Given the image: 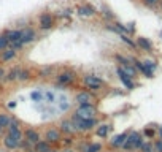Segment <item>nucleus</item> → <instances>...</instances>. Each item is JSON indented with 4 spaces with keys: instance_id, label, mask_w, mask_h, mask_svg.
I'll use <instances>...</instances> for the list:
<instances>
[{
    "instance_id": "nucleus-45",
    "label": "nucleus",
    "mask_w": 162,
    "mask_h": 152,
    "mask_svg": "<svg viewBox=\"0 0 162 152\" xmlns=\"http://www.w3.org/2000/svg\"><path fill=\"white\" fill-rule=\"evenodd\" d=\"M27 152H35V150H34V149H30V150H27Z\"/></svg>"
},
{
    "instance_id": "nucleus-34",
    "label": "nucleus",
    "mask_w": 162,
    "mask_h": 152,
    "mask_svg": "<svg viewBox=\"0 0 162 152\" xmlns=\"http://www.w3.org/2000/svg\"><path fill=\"white\" fill-rule=\"evenodd\" d=\"M143 63H145V65H146V68H149L151 71H154V70L157 68V63H156L154 60H151V59H148V60H145Z\"/></svg>"
},
{
    "instance_id": "nucleus-21",
    "label": "nucleus",
    "mask_w": 162,
    "mask_h": 152,
    "mask_svg": "<svg viewBox=\"0 0 162 152\" xmlns=\"http://www.w3.org/2000/svg\"><path fill=\"white\" fill-rule=\"evenodd\" d=\"M53 147L48 141H44V139H40L37 144H34V150L35 152H50Z\"/></svg>"
},
{
    "instance_id": "nucleus-19",
    "label": "nucleus",
    "mask_w": 162,
    "mask_h": 152,
    "mask_svg": "<svg viewBox=\"0 0 162 152\" xmlns=\"http://www.w3.org/2000/svg\"><path fill=\"white\" fill-rule=\"evenodd\" d=\"M111 129H113V127H111V125H108V124H100V125H97V130H96V135H97L99 138L105 139V138L108 136V133L111 132Z\"/></svg>"
},
{
    "instance_id": "nucleus-15",
    "label": "nucleus",
    "mask_w": 162,
    "mask_h": 152,
    "mask_svg": "<svg viewBox=\"0 0 162 152\" xmlns=\"http://www.w3.org/2000/svg\"><path fill=\"white\" fill-rule=\"evenodd\" d=\"M76 11H78V14L83 16V18H92V16H96V8L92 7V5H87V3L78 7Z\"/></svg>"
},
{
    "instance_id": "nucleus-12",
    "label": "nucleus",
    "mask_w": 162,
    "mask_h": 152,
    "mask_svg": "<svg viewBox=\"0 0 162 152\" xmlns=\"http://www.w3.org/2000/svg\"><path fill=\"white\" fill-rule=\"evenodd\" d=\"M22 135H24V139H26V141H29L32 146H34V144H37V143L41 139L40 132H38V130H35V129H26L24 132H22Z\"/></svg>"
},
{
    "instance_id": "nucleus-25",
    "label": "nucleus",
    "mask_w": 162,
    "mask_h": 152,
    "mask_svg": "<svg viewBox=\"0 0 162 152\" xmlns=\"http://www.w3.org/2000/svg\"><path fill=\"white\" fill-rule=\"evenodd\" d=\"M18 74H19V67L11 68L10 71H7L5 79H7V81H10V83H14V81H18Z\"/></svg>"
},
{
    "instance_id": "nucleus-26",
    "label": "nucleus",
    "mask_w": 162,
    "mask_h": 152,
    "mask_svg": "<svg viewBox=\"0 0 162 152\" xmlns=\"http://www.w3.org/2000/svg\"><path fill=\"white\" fill-rule=\"evenodd\" d=\"M10 116L8 114H0V135H2V132L8 127V124H10Z\"/></svg>"
},
{
    "instance_id": "nucleus-33",
    "label": "nucleus",
    "mask_w": 162,
    "mask_h": 152,
    "mask_svg": "<svg viewBox=\"0 0 162 152\" xmlns=\"http://www.w3.org/2000/svg\"><path fill=\"white\" fill-rule=\"evenodd\" d=\"M60 143L64 144V147H72V144H73V136H65V138H62Z\"/></svg>"
},
{
    "instance_id": "nucleus-24",
    "label": "nucleus",
    "mask_w": 162,
    "mask_h": 152,
    "mask_svg": "<svg viewBox=\"0 0 162 152\" xmlns=\"http://www.w3.org/2000/svg\"><path fill=\"white\" fill-rule=\"evenodd\" d=\"M53 71H54V67L44 65V67H41V68L38 70V76H40V78H50V76L53 74Z\"/></svg>"
},
{
    "instance_id": "nucleus-16",
    "label": "nucleus",
    "mask_w": 162,
    "mask_h": 152,
    "mask_svg": "<svg viewBox=\"0 0 162 152\" xmlns=\"http://www.w3.org/2000/svg\"><path fill=\"white\" fill-rule=\"evenodd\" d=\"M127 139V132L124 133H119V135H114L111 139H110V146L114 147V149H118V147H123L124 141Z\"/></svg>"
},
{
    "instance_id": "nucleus-14",
    "label": "nucleus",
    "mask_w": 162,
    "mask_h": 152,
    "mask_svg": "<svg viewBox=\"0 0 162 152\" xmlns=\"http://www.w3.org/2000/svg\"><path fill=\"white\" fill-rule=\"evenodd\" d=\"M2 143H3V146H5L8 150H14V149H18V147H19V143H21V141H18V139H16V138H13L10 133H7V135H3Z\"/></svg>"
},
{
    "instance_id": "nucleus-39",
    "label": "nucleus",
    "mask_w": 162,
    "mask_h": 152,
    "mask_svg": "<svg viewBox=\"0 0 162 152\" xmlns=\"http://www.w3.org/2000/svg\"><path fill=\"white\" fill-rule=\"evenodd\" d=\"M157 2H159V0H143V3L148 5V7H154Z\"/></svg>"
},
{
    "instance_id": "nucleus-6",
    "label": "nucleus",
    "mask_w": 162,
    "mask_h": 152,
    "mask_svg": "<svg viewBox=\"0 0 162 152\" xmlns=\"http://www.w3.org/2000/svg\"><path fill=\"white\" fill-rule=\"evenodd\" d=\"M59 130H60L64 135H67V136H73V135L78 133L76 125H75L70 119H62L60 124H59Z\"/></svg>"
},
{
    "instance_id": "nucleus-42",
    "label": "nucleus",
    "mask_w": 162,
    "mask_h": 152,
    "mask_svg": "<svg viewBox=\"0 0 162 152\" xmlns=\"http://www.w3.org/2000/svg\"><path fill=\"white\" fill-rule=\"evenodd\" d=\"M46 97H48V100H50V101H54V95H53L51 92H46Z\"/></svg>"
},
{
    "instance_id": "nucleus-32",
    "label": "nucleus",
    "mask_w": 162,
    "mask_h": 152,
    "mask_svg": "<svg viewBox=\"0 0 162 152\" xmlns=\"http://www.w3.org/2000/svg\"><path fill=\"white\" fill-rule=\"evenodd\" d=\"M102 13H103V16H105L107 19H114V14H113L111 10H110L108 7H105V5H102Z\"/></svg>"
},
{
    "instance_id": "nucleus-2",
    "label": "nucleus",
    "mask_w": 162,
    "mask_h": 152,
    "mask_svg": "<svg viewBox=\"0 0 162 152\" xmlns=\"http://www.w3.org/2000/svg\"><path fill=\"white\" fill-rule=\"evenodd\" d=\"M70 120H72V122L76 125L78 132H83V133H86V132H91L92 129H96V127L99 125V122H97V119H96V117H91V119H83V117H80L76 113H73V114H72Z\"/></svg>"
},
{
    "instance_id": "nucleus-8",
    "label": "nucleus",
    "mask_w": 162,
    "mask_h": 152,
    "mask_svg": "<svg viewBox=\"0 0 162 152\" xmlns=\"http://www.w3.org/2000/svg\"><path fill=\"white\" fill-rule=\"evenodd\" d=\"M73 101L76 105H84V103H94V94L91 90H80L76 92Z\"/></svg>"
},
{
    "instance_id": "nucleus-18",
    "label": "nucleus",
    "mask_w": 162,
    "mask_h": 152,
    "mask_svg": "<svg viewBox=\"0 0 162 152\" xmlns=\"http://www.w3.org/2000/svg\"><path fill=\"white\" fill-rule=\"evenodd\" d=\"M16 56H18V51L8 46L5 51H2V54H0V59H2V62H10V60H13Z\"/></svg>"
},
{
    "instance_id": "nucleus-41",
    "label": "nucleus",
    "mask_w": 162,
    "mask_h": 152,
    "mask_svg": "<svg viewBox=\"0 0 162 152\" xmlns=\"http://www.w3.org/2000/svg\"><path fill=\"white\" fill-rule=\"evenodd\" d=\"M5 76H7V71H5L3 68H0V81L5 79Z\"/></svg>"
},
{
    "instance_id": "nucleus-30",
    "label": "nucleus",
    "mask_w": 162,
    "mask_h": 152,
    "mask_svg": "<svg viewBox=\"0 0 162 152\" xmlns=\"http://www.w3.org/2000/svg\"><path fill=\"white\" fill-rule=\"evenodd\" d=\"M140 152H156V149H154V144L151 143V141H145L143 143V146H142V149H140Z\"/></svg>"
},
{
    "instance_id": "nucleus-11",
    "label": "nucleus",
    "mask_w": 162,
    "mask_h": 152,
    "mask_svg": "<svg viewBox=\"0 0 162 152\" xmlns=\"http://www.w3.org/2000/svg\"><path fill=\"white\" fill-rule=\"evenodd\" d=\"M129 60L133 63V67L137 68V71H140L143 76H146V78H153V76H154V71H151L149 68H146V65L142 60H138L135 57H129Z\"/></svg>"
},
{
    "instance_id": "nucleus-28",
    "label": "nucleus",
    "mask_w": 162,
    "mask_h": 152,
    "mask_svg": "<svg viewBox=\"0 0 162 152\" xmlns=\"http://www.w3.org/2000/svg\"><path fill=\"white\" fill-rule=\"evenodd\" d=\"M119 38H121V41H123V43H126L129 48H132V49H135V48H137V43H135V41H133V40L129 37V35H126V33H121V35H119Z\"/></svg>"
},
{
    "instance_id": "nucleus-9",
    "label": "nucleus",
    "mask_w": 162,
    "mask_h": 152,
    "mask_svg": "<svg viewBox=\"0 0 162 152\" xmlns=\"http://www.w3.org/2000/svg\"><path fill=\"white\" fill-rule=\"evenodd\" d=\"M54 25V18L51 13H41L38 18V27L40 30H50Z\"/></svg>"
},
{
    "instance_id": "nucleus-17",
    "label": "nucleus",
    "mask_w": 162,
    "mask_h": 152,
    "mask_svg": "<svg viewBox=\"0 0 162 152\" xmlns=\"http://www.w3.org/2000/svg\"><path fill=\"white\" fill-rule=\"evenodd\" d=\"M135 43H137V48L146 51V53H151V51H153V43L148 38H145V37H138Z\"/></svg>"
},
{
    "instance_id": "nucleus-13",
    "label": "nucleus",
    "mask_w": 162,
    "mask_h": 152,
    "mask_svg": "<svg viewBox=\"0 0 162 152\" xmlns=\"http://www.w3.org/2000/svg\"><path fill=\"white\" fill-rule=\"evenodd\" d=\"M37 40V32L32 29V27H26V29H22V35H21V41L26 44H30Z\"/></svg>"
},
{
    "instance_id": "nucleus-7",
    "label": "nucleus",
    "mask_w": 162,
    "mask_h": 152,
    "mask_svg": "<svg viewBox=\"0 0 162 152\" xmlns=\"http://www.w3.org/2000/svg\"><path fill=\"white\" fill-rule=\"evenodd\" d=\"M44 141H48L51 146L53 144H59L60 141H62V132L59 130V129H46V132H44Z\"/></svg>"
},
{
    "instance_id": "nucleus-43",
    "label": "nucleus",
    "mask_w": 162,
    "mask_h": 152,
    "mask_svg": "<svg viewBox=\"0 0 162 152\" xmlns=\"http://www.w3.org/2000/svg\"><path fill=\"white\" fill-rule=\"evenodd\" d=\"M50 152H60V150H57V149H51Z\"/></svg>"
},
{
    "instance_id": "nucleus-4",
    "label": "nucleus",
    "mask_w": 162,
    "mask_h": 152,
    "mask_svg": "<svg viewBox=\"0 0 162 152\" xmlns=\"http://www.w3.org/2000/svg\"><path fill=\"white\" fill-rule=\"evenodd\" d=\"M83 84H84V87H87L91 92H97V90H100L103 86H105V81L102 79V78H99L97 74H84L83 76Z\"/></svg>"
},
{
    "instance_id": "nucleus-31",
    "label": "nucleus",
    "mask_w": 162,
    "mask_h": 152,
    "mask_svg": "<svg viewBox=\"0 0 162 152\" xmlns=\"http://www.w3.org/2000/svg\"><path fill=\"white\" fill-rule=\"evenodd\" d=\"M143 135H145L148 139H153V138L156 136V130H154V129H151V127H146V129L143 130Z\"/></svg>"
},
{
    "instance_id": "nucleus-38",
    "label": "nucleus",
    "mask_w": 162,
    "mask_h": 152,
    "mask_svg": "<svg viewBox=\"0 0 162 152\" xmlns=\"http://www.w3.org/2000/svg\"><path fill=\"white\" fill-rule=\"evenodd\" d=\"M22 46H24V43H22L21 40H19V41H16V43H11V44H10V48H13V49H16V51H19Z\"/></svg>"
},
{
    "instance_id": "nucleus-10",
    "label": "nucleus",
    "mask_w": 162,
    "mask_h": 152,
    "mask_svg": "<svg viewBox=\"0 0 162 152\" xmlns=\"http://www.w3.org/2000/svg\"><path fill=\"white\" fill-rule=\"evenodd\" d=\"M116 74H118L119 81L123 83V86H124L127 90H133V89H135V83H133V79L129 78V76L124 73V70H123L121 67H116Z\"/></svg>"
},
{
    "instance_id": "nucleus-40",
    "label": "nucleus",
    "mask_w": 162,
    "mask_h": 152,
    "mask_svg": "<svg viewBox=\"0 0 162 152\" xmlns=\"http://www.w3.org/2000/svg\"><path fill=\"white\" fill-rule=\"evenodd\" d=\"M60 152H78L76 149H73V147H64Z\"/></svg>"
},
{
    "instance_id": "nucleus-37",
    "label": "nucleus",
    "mask_w": 162,
    "mask_h": 152,
    "mask_svg": "<svg viewBox=\"0 0 162 152\" xmlns=\"http://www.w3.org/2000/svg\"><path fill=\"white\" fill-rule=\"evenodd\" d=\"M126 29H127V35L133 33V32H135V22H129V24H126Z\"/></svg>"
},
{
    "instance_id": "nucleus-35",
    "label": "nucleus",
    "mask_w": 162,
    "mask_h": 152,
    "mask_svg": "<svg viewBox=\"0 0 162 152\" xmlns=\"http://www.w3.org/2000/svg\"><path fill=\"white\" fill-rule=\"evenodd\" d=\"M30 97H32L34 101H41V100H43V94L38 92V90H34V92L30 94Z\"/></svg>"
},
{
    "instance_id": "nucleus-5",
    "label": "nucleus",
    "mask_w": 162,
    "mask_h": 152,
    "mask_svg": "<svg viewBox=\"0 0 162 152\" xmlns=\"http://www.w3.org/2000/svg\"><path fill=\"white\" fill-rule=\"evenodd\" d=\"M75 113L83 117V119H91V117H96L97 114V108L94 103H84V105H78V108L75 109Z\"/></svg>"
},
{
    "instance_id": "nucleus-22",
    "label": "nucleus",
    "mask_w": 162,
    "mask_h": 152,
    "mask_svg": "<svg viewBox=\"0 0 162 152\" xmlns=\"http://www.w3.org/2000/svg\"><path fill=\"white\" fill-rule=\"evenodd\" d=\"M119 67L124 70V73L129 76V78H132V79L135 78L137 73H138V71H137V68L133 67V63H132V62H129V63H126V65H119Z\"/></svg>"
},
{
    "instance_id": "nucleus-44",
    "label": "nucleus",
    "mask_w": 162,
    "mask_h": 152,
    "mask_svg": "<svg viewBox=\"0 0 162 152\" xmlns=\"http://www.w3.org/2000/svg\"><path fill=\"white\" fill-rule=\"evenodd\" d=\"M159 37H160V38H162V30H160V32H159Z\"/></svg>"
},
{
    "instance_id": "nucleus-46",
    "label": "nucleus",
    "mask_w": 162,
    "mask_h": 152,
    "mask_svg": "<svg viewBox=\"0 0 162 152\" xmlns=\"http://www.w3.org/2000/svg\"><path fill=\"white\" fill-rule=\"evenodd\" d=\"M160 7H162V3H160Z\"/></svg>"
},
{
    "instance_id": "nucleus-20",
    "label": "nucleus",
    "mask_w": 162,
    "mask_h": 152,
    "mask_svg": "<svg viewBox=\"0 0 162 152\" xmlns=\"http://www.w3.org/2000/svg\"><path fill=\"white\" fill-rule=\"evenodd\" d=\"M5 35H7V38H8L10 44H11V43H16V41H19V40H21V35H22V29L7 30V32H5Z\"/></svg>"
},
{
    "instance_id": "nucleus-3",
    "label": "nucleus",
    "mask_w": 162,
    "mask_h": 152,
    "mask_svg": "<svg viewBox=\"0 0 162 152\" xmlns=\"http://www.w3.org/2000/svg\"><path fill=\"white\" fill-rule=\"evenodd\" d=\"M75 81H76V73L73 71V70H62L59 74H57V78H56V84H57V87H68V86H72V84H75Z\"/></svg>"
},
{
    "instance_id": "nucleus-27",
    "label": "nucleus",
    "mask_w": 162,
    "mask_h": 152,
    "mask_svg": "<svg viewBox=\"0 0 162 152\" xmlns=\"http://www.w3.org/2000/svg\"><path fill=\"white\" fill-rule=\"evenodd\" d=\"M102 149H103L102 143H89L86 152H102Z\"/></svg>"
},
{
    "instance_id": "nucleus-1",
    "label": "nucleus",
    "mask_w": 162,
    "mask_h": 152,
    "mask_svg": "<svg viewBox=\"0 0 162 152\" xmlns=\"http://www.w3.org/2000/svg\"><path fill=\"white\" fill-rule=\"evenodd\" d=\"M143 143H145V139H143L142 133H138V132L132 130V132H129V133H127V139L124 141V144H123V147H121V149H124V150H127V152L140 150V149H142V146H143Z\"/></svg>"
},
{
    "instance_id": "nucleus-36",
    "label": "nucleus",
    "mask_w": 162,
    "mask_h": 152,
    "mask_svg": "<svg viewBox=\"0 0 162 152\" xmlns=\"http://www.w3.org/2000/svg\"><path fill=\"white\" fill-rule=\"evenodd\" d=\"M153 144H154V149H156V152H162V138L156 139Z\"/></svg>"
},
{
    "instance_id": "nucleus-29",
    "label": "nucleus",
    "mask_w": 162,
    "mask_h": 152,
    "mask_svg": "<svg viewBox=\"0 0 162 152\" xmlns=\"http://www.w3.org/2000/svg\"><path fill=\"white\" fill-rule=\"evenodd\" d=\"M8 46H10V41H8L7 35L2 33V35H0V53H2V51H5Z\"/></svg>"
},
{
    "instance_id": "nucleus-23",
    "label": "nucleus",
    "mask_w": 162,
    "mask_h": 152,
    "mask_svg": "<svg viewBox=\"0 0 162 152\" xmlns=\"http://www.w3.org/2000/svg\"><path fill=\"white\" fill-rule=\"evenodd\" d=\"M32 78V71L29 68H19V74H18V81L26 83Z\"/></svg>"
}]
</instances>
